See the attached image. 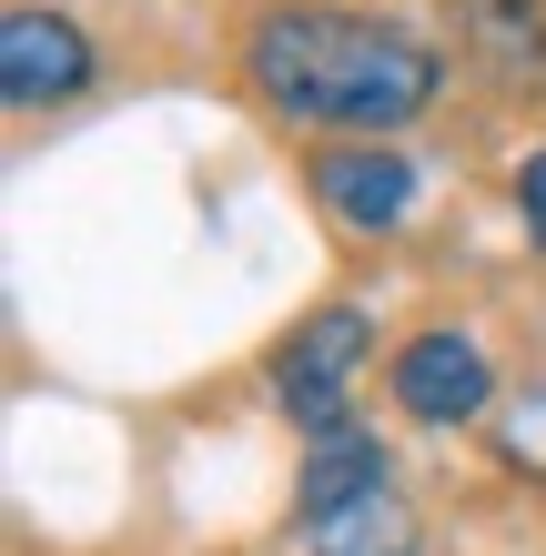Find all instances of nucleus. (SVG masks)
<instances>
[{"label":"nucleus","mask_w":546,"mask_h":556,"mask_svg":"<svg viewBox=\"0 0 546 556\" xmlns=\"http://www.w3.org/2000/svg\"><path fill=\"white\" fill-rule=\"evenodd\" d=\"M253 91L283 122H325V132H395L435 102L445 61L395 21H355V11H274L243 41Z\"/></svg>","instance_id":"1"},{"label":"nucleus","mask_w":546,"mask_h":556,"mask_svg":"<svg viewBox=\"0 0 546 556\" xmlns=\"http://www.w3.org/2000/svg\"><path fill=\"white\" fill-rule=\"evenodd\" d=\"M365 365V314L355 304H325L294 324V344L274 354V384H283V415L304 435H344V375Z\"/></svg>","instance_id":"2"},{"label":"nucleus","mask_w":546,"mask_h":556,"mask_svg":"<svg viewBox=\"0 0 546 556\" xmlns=\"http://www.w3.org/2000/svg\"><path fill=\"white\" fill-rule=\"evenodd\" d=\"M486 395H496V375H486V354H475L466 334H415V344L395 354V405L426 415V425L486 415Z\"/></svg>","instance_id":"3"},{"label":"nucleus","mask_w":546,"mask_h":556,"mask_svg":"<svg viewBox=\"0 0 546 556\" xmlns=\"http://www.w3.org/2000/svg\"><path fill=\"white\" fill-rule=\"evenodd\" d=\"M91 81V41L61 11H11L0 21V91L11 102H72Z\"/></svg>","instance_id":"4"},{"label":"nucleus","mask_w":546,"mask_h":556,"mask_svg":"<svg viewBox=\"0 0 546 556\" xmlns=\"http://www.w3.org/2000/svg\"><path fill=\"white\" fill-rule=\"evenodd\" d=\"M314 192H325L334 223H355V233H395L405 203H415V162L384 152V142H344L314 162Z\"/></svg>","instance_id":"5"},{"label":"nucleus","mask_w":546,"mask_h":556,"mask_svg":"<svg viewBox=\"0 0 546 556\" xmlns=\"http://www.w3.org/2000/svg\"><path fill=\"white\" fill-rule=\"evenodd\" d=\"M374 485H384V445L365 435V425H344V435H314V455H304V485H294V506H304V527H325V516L365 506Z\"/></svg>","instance_id":"6"},{"label":"nucleus","mask_w":546,"mask_h":556,"mask_svg":"<svg viewBox=\"0 0 546 556\" xmlns=\"http://www.w3.org/2000/svg\"><path fill=\"white\" fill-rule=\"evenodd\" d=\"M304 536H314V556H415L426 546V527H415V506L395 485H374L365 506H344V516H325V527H304Z\"/></svg>","instance_id":"7"},{"label":"nucleus","mask_w":546,"mask_h":556,"mask_svg":"<svg viewBox=\"0 0 546 556\" xmlns=\"http://www.w3.org/2000/svg\"><path fill=\"white\" fill-rule=\"evenodd\" d=\"M517 203H526V233L546 243V152L526 162V173H517Z\"/></svg>","instance_id":"8"}]
</instances>
